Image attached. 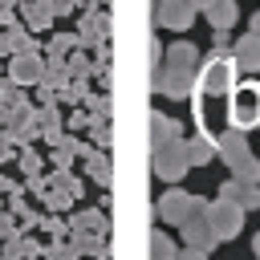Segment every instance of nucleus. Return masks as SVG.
Returning a JSON list of instances; mask_svg holds the SVG:
<instances>
[{"label":"nucleus","instance_id":"f257e3e1","mask_svg":"<svg viewBox=\"0 0 260 260\" xmlns=\"http://www.w3.org/2000/svg\"><path fill=\"white\" fill-rule=\"evenodd\" d=\"M195 77H199V53H195V45L179 41V45H171V49H167V65H158V69H154L150 85H154L158 93L183 98V93H191V89H195Z\"/></svg>","mask_w":260,"mask_h":260},{"label":"nucleus","instance_id":"f03ea898","mask_svg":"<svg viewBox=\"0 0 260 260\" xmlns=\"http://www.w3.org/2000/svg\"><path fill=\"white\" fill-rule=\"evenodd\" d=\"M203 219H207L215 240H232L244 228V207H236L228 199H211V203H203Z\"/></svg>","mask_w":260,"mask_h":260},{"label":"nucleus","instance_id":"7ed1b4c3","mask_svg":"<svg viewBox=\"0 0 260 260\" xmlns=\"http://www.w3.org/2000/svg\"><path fill=\"white\" fill-rule=\"evenodd\" d=\"M191 171V158H187V142L183 138H175V142H167V146H158L154 150V175L158 179H183Z\"/></svg>","mask_w":260,"mask_h":260},{"label":"nucleus","instance_id":"20e7f679","mask_svg":"<svg viewBox=\"0 0 260 260\" xmlns=\"http://www.w3.org/2000/svg\"><path fill=\"white\" fill-rule=\"evenodd\" d=\"M195 211H203V203H199L195 195H187V191H167V195L158 199V219H162V223L183 228Z\"/></svg>","mask_w":260,"mask_h":260},{"label":"nucleus","instance_id":"39448f33","mask_svg":"<svg viewBox=\"0 0 260 260\" xmlns=\"http://www.w3.org/2000/svg\"><path fill=\"white\" fill-rule=\"evenodd\" d=\"M183 240H187V248H195V252H211L219 240L211 236V228H207V219H203V211H195L187 223H183Z\"/></svg>","mask_w":260,"mask_h":260},{"label":"nucleus","instance_id":"423d86ee","mask_svg":"<svg viewBox=\"0 0 260 260\" xmlns=\"http://www.w3.org/2000/svg\"><path fill=\"white\" fill-rule=\"evenodd\" d=\"M232 61H236V69H260V37H256V32L236 37V45H232Z\"/></svg>","mask_w":260,"mask_h":260},{"label":"nucleus","instance_id":"0eeeda50","mask_svg":"<svg viewBox=\"0 0 260 260\" xmlns=\"http://www.w3.org/2000/svg\"><path fill=\"white\" fill-rule=\"evenodd\" d=\"M195 4H158V24L162 28H187L195 20Z\"/></svg>","mask_w":260,"mask_h":260},{"label":"nucleus","instance_id":"6e6552de","mask_svg":"<svg viewBox=\"0 0 260 260\" xmlns=\"http://www.w3.org/2000/svg\"><path fill=\"white\" fill-rule=\"evenodd\" d=\"M219 199H228V203H236V207H260V191L248 187V183H236V179H228V183L219 187Z\"/></svg>","mask_w":260,"mask_h":260},{"label":"nucleus","instance_id":"1a4fd4ad","mask_svg":"<svg viewBox=\"0 0 260 260\" xmlns=\"http://www.w3.org/2000/svg\"><path fill=\"white\" fill-rule=\"evenodd\" d=\"M179 138V122H171L167 114H150V146L158 150V146H167V142H175Z\"/></svg>","mask_w":260,"mask_h":260},{"label":"nucleus","instance_id":"9d476101","mask_svg":"<svg viewBox=\"0 0 260 260\" xmlns=\"http://www.w3.org/2000/svg\"><path fill=\"white\" fill-rule=\"evenodd\" d=\"M203 16L211 20V28H219V32H223V28H232V24H236L240 8H236V4H203Z\"/></svg>","mask_w":260,"mask_h":260},{"label":"nucleus","instance_id":"9b49d317","mask_svg":"<svg viewBox=\"0 0 260 260\" xmlns=\"http://www.w3.org/2000/svg\"><path fill=\"white\" fill-rule=\"evenodd\" d=\"M150 260H179V248L167 232H150Z\"/></svg>","mask_w":260,"mask_h":260},{"label":"nucleus","instance_id":"f8f14e48","mask_svg":"<svg viewBox=\"0 0 260 260\" xmlns=\"http://www.w3.org/2000/svg\"><path fill=\"white\" fill-rule=\"evenodd\" d=\"M211 154H215V142H211V138H203V134H199V138H191V142H187V158H191V167L207 162Z\"/></svg>","mask_w":260,"mask_h":260},{"label":"nucleus","instance_id":"ddd939ff","mask_svg":"<svg viewBox=\"0 0 260 260\" xmlns=\"http://www.w3.org/2000/svg\"><path fill=\"white\" fill-rule=\"evenodd\" d=\"M16 77L32 81V77H37V61H20V65H16Z\"/></svg>","mask_w":260,"mask_h":260},{"label":"nucleus","instance_id":"4468645a","mask_svg":"<svg viewBox=\"0 0 260 260\" xmlns=\"http://www.w3.org/2000/svg\"><path fill=\"white\" fill-rule=\"evenodd\" d=\"M179 260H207V252H195V248H183Z\"/></svg>","mask_w":260,"mask_h":260},{"label":"nucleus","instance_id":"2eb2a0df","mask_svg":"<svg viewBox=\"0 0 260 260\" xmlns=\"http://www.w3.org/2000/svg\"><path fill=\"white\" fill-rule=\"evenodd\" d=\"M252 244H256V256H260V232H256V240H252Z\"/></svg>","mask_w":260,"mask_h":260}]
</instances>
